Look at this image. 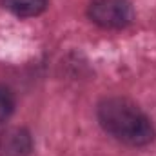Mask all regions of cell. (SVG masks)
I'll return each mask as SVG.
<instances>
[{"instance_id": "cell-1", "label": "cell", "mask_w": 156, "mask_h": 156, "mask_svg": "<svg viewBox=\"0 0 156 156\" xmlns=\"http://www.w3.org/2000/svg\"><path fill=\"white\" fill-rule=\"evenodd\" d=\"M98 122L102 129L118 142L142 147L154 140V127L149 116L127 98H105L98 105Z\"/></svg>"}, {"instance_id": "cell-2", "label": "cell", "mask_w": 156, "mask_h": 156, "mask_svg": "<svg viewBox=\"0 0 156 156\" xmlns=\"http://www.w3.org/2000/svg\"><path fill=\"white\" fill-rule=\"evenodd\" d=\"M87 15L104 29H123L133 22V5L129 0H93Z\"/></svg>"}, {"instance_id": "cell-3", "label": "cell", "mask_w": 156, "mask_h": 156, "mask_svg": "<svg viewBox=\"0 0 156 156\" xmlns=\"http://www.w3.org/2000/svg\"><path fill=\"white\" fill-rule=\"evenodd\" d=\"M33 138L24 127H5L0 131V156H29Z\"/></svg>"}, {"instance_id": "cell-4", "label": "cell", "mask_w": 156, "mask_h": 156, "mask_svg": "<svg viewBox=\"0 0 156 156\" xmlns=\"http://www.w3.org/2000/svg\"><path fill=\"white\" fill-rule=\"evenodd\" d=\"M49 0H2V5L20 18H31L45 11Z\"/></svg>"}, {"instance_id": "cell-5", "label": "cell", "mask_w": 156, "mask_h": 156, "mask_svg": "<svg viewBox=\"0 0 156 156\" xmlns=\"http://www.w3.org/2000/svg\"><path fill=\"white\" fill-rule=\"evenodd\" d=\"M13 109H15V98H13V93L0 83V123L5 122L7 118L13 115Z\"/></svg>"}]
</instances>
